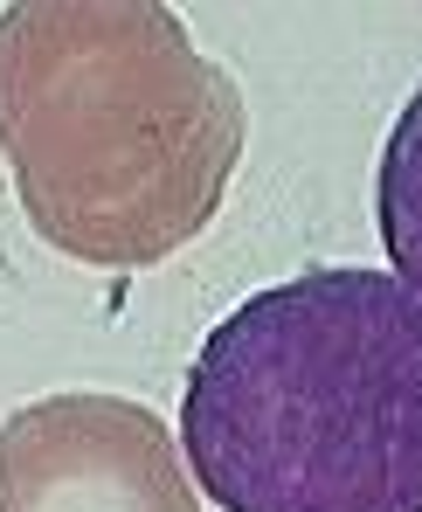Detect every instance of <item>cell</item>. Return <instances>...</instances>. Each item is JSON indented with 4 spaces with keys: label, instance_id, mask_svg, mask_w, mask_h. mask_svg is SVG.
Returning <instances> with one entry per match:
<instances>
[{
    "label": "cell",
    "instance_id": "3",
    "mask_svg": "<svg viewBox=\"0 0 422 512\" xmlns=\"http://www.w3.org/2000/svg\"><path fill=\"white\" fill-rule=\"evenodd\" d=\"M0 512H201L167 423L125 395H42L0 423Z\"/></svg>",
    "mask_w": 422,
    "mask_h": 512
},
{
    "label": "cell",
    "instance_id": "1",
    "mask_svg": "<svg viewBox=\"0 0 422 512\" xmlns=\"http://www.w3.org/2000/svg\"><path fill=\"white\" fill-rule=\"evenodd\" d=\"M0 160L49 250L139 270L222 215L243 90L160 0H21L0 14Z\"/></svg>",
    "mask_w": 422,
    "mask_h": 512
},
{
    "label": "cell",
    "instance_id": "2",
    "mask_svg": "<svg viewBox=\"0 0 422 512\" xmlns=\"http://www.w3.org/2000/svg\"><path fill=\"white\" fill-rule=\"evenodd\" d=\"M180 450L215 512H422V305L360 263L250 291L187 367Z\"/></svg>",
    "mask_w": 422,
    "mask_h": 512
},
{
    "label": "cell",
    "instance_id": "4",
    "mask_svg": "<svg viewBox=\"0 0 422 512\" xmlns=\"http://www.w3.org/2000/svg\"><path fill=\"white\" fill-rule=\"evenodd\" d=\"M374 222H381V250L395 263V284L422 305V84L395 111L388 139H381V167H374Z\"/></svg>",
    "mask_w": 422,
    "mask_h": 512
}]
</instances>
